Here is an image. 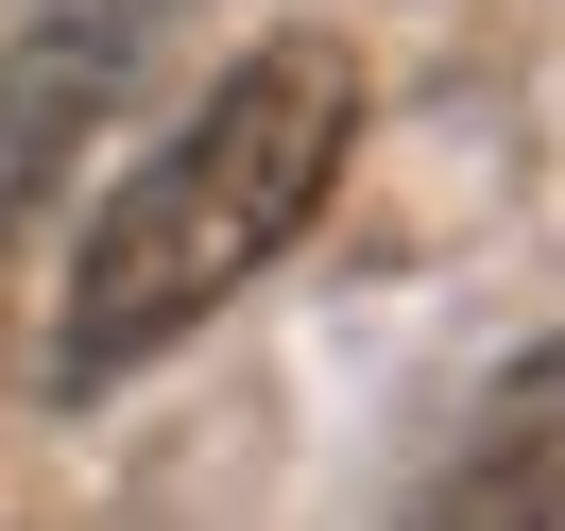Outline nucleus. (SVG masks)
<instances>
[{"label":"nucleus","instance_id":"obj_1","mask_svg":"<svg viewBox=\"0 0 565 531\" xmlns=\"http://www.w3.org/2000/svg\"><path fill=\"white\" fill-rule=\"evenodd\" d=\"M343 155H360V70L326 35H257L241 70H206V104L104 189V223H86V257H70L52 394H120L206 309H241V291L326 223Z\"/></svg>","mask_w":565,"mask_h":531},{"label":"nucleus","instance_id":"obj_2","mask_svg":"<svg viewBox=\"0 0 565 531\" xmlns=\"http://www.w3.org/2000/svg\"><path fill=\"white\" fill-rule=\"evenodd\" d=\"M394 531H565V326L480 378V412L428 446V480L394 497Z\"/></svg>","mask_w":565,"mask_h":531},{"label":"nucleus","instance_id":"obj_3","mask_svg":"<svg viewBox=\"0 0 565 531\" xmlns=\"http://www.w3.org/2000/svg\"><path fill=\"white\" fill-rule=\"evenodd\" d=\"M120 86H138V35L86 18V0H52L35 35L0 52V241H35V206L86 172V138H104Z\"/></svg>","mask_w":565,"mask_h":531},{"label":"nucleus","instance_id":"obj_4","mask_svg":"<svg viewBox=\"0 0 565 531\" xmlns=\"http://www.w3.org/2000/svg\"><path fill=\"white\" fill-rule=\"evenodd\" d=\"M86 18H120V35H154V0H86Z\"/></svg>","mask_w":565,"mask_h":531}]
</instances>
